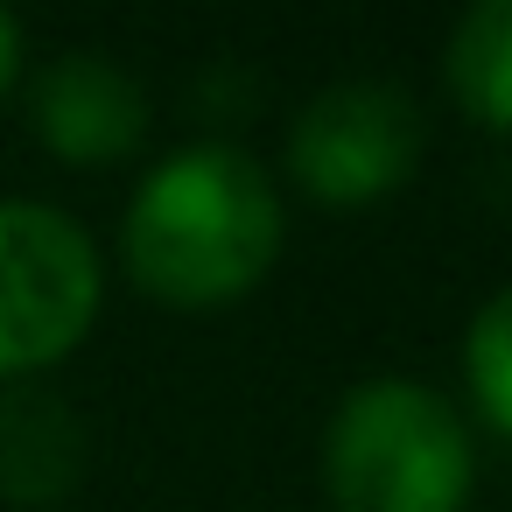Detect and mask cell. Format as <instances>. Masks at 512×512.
<instances>
[{"instance_id":"6da1fadb","label":"cell","mask_w":512,"mask_h":512,"mask_svg":"<svg viewBox=\"0 0 512 512\" xmlns=\"http://www.w3.org/2000/svg\"><path fill=\"white\" fill-rule=\"evenodd\" d=\"M120 253L134 281L162 302H225L246 295L281 253V197L267 169L225 141L169 155L127 204Z\"/></svg>"},{"instance_id":"7a4b0ae2","label":"cell","mask_w":512,"mask_h":512,"mask_svg":"<svg viewBox=\"0 0 512 512\" xmlns=\"http://www.w3.org/2000/svg\"><path fill=\"white\" fill-rule=\"evenodd\" d=\"M337 512H456L470 491V435L421 379H365L323 435Z\"/></svg>"},{"instance_id":"3957f363","label":"cell","mask_w":512,"mask_h":512,"mask_svg":"<svg viewBox=\"0 0 512 512\" xmlns=\"http://www.w3.org/2000/svg\"><path fill=\"white\" fill-rule=\"evenodd\" d=\"M99 309V253L57 204L0 197V372L64 358Z\"/></svg>"},{"instance_id":"277c9868","label":"cell","mask_w":512,"mask_h":512,"mask_svg":"<svg viewBox=\"0 0 512 512\" xmlns=\"http://www.w3.org/2000/svg\"><path fill=\"white\" fill-rule=\"evenodd\" d=\"M414 155H421V113L386 78H344L316 92L288 127V169L330 204H365L393 190L414 169Z\"/></svg>"},{"instance_id":"5b68a950","label":"cell","mask_w":512,"mask_h":512,"mask_svg":"<svg viewBox=\"0 0 512 512\" xmlns=\"http://www.w3.org/2000/svg\"><path fill=\"white\" fill-rule=\"evenodd\" d=\"M36 134L64 162H120L148 134V99L113 57L64 50L36 78Z\"/></svg>"},{"instance_id":"8992f818","label":"cell","mask_w":512,"mask_h":512,"mask_svg":"<svg viewBox=\"0 0 512 512\" xmlns=\"http://www.w3.org/2000/svg\"><path fill=\"white\" fill-rule=\"evenodd\" d=\"M85 470V421L50 386L0 393V498L57 505Z\"/></svg>"},{"instance_id":"52a82bcc","label":"cell","mask_w":512,"mask_h":512,"mask_svg":"<svg viewBox=\"0 0 512 512\" xmlns=\"http://www.w3.org/2000/svg\"><path fill=\"white\" fill-rule=\"evenodd\" d=\"M449 92L484 120L512 134V0H484L449 29Z\"/></svg>"},{"instance_id":"ba28073f","label":"cell","mask_w":512,"mask_h":512,"mask_svg":"<svg viewBox=\"0 0 512 512\" xmlns=\"http://www.w3.org/2000/svg\"><path fill=\"white\" fill-rule=\"evenodd\" d=\"M463 372H470L477 407L512 435V288L477 309V323L463 337Z\"/></svg>"},{"instance_id":"9c48e42d","label":"cell","mask_w":512,"mask_h":512,"mask_svg":"<svg viewBox=\"0 0 512 512\" xmlns=\"http://www.w3.org/2000/svg\"><path fill=\"white\" fill-rule=\"evenodd\" d=\"M15 64H22V29H15V15H8V8H0V92H8Z\"/></svg>"}]
</instances>
